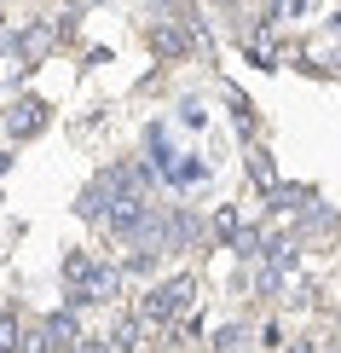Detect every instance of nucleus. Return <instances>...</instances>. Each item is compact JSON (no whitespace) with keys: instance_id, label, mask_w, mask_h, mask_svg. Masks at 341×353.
<instances>
[{"instance_id":"obj_5","label":"nucleus","mask_w":341,"mask_h":353,"mask_svg":"<svg viewBox=\"0 0 341 353\" xmlns=\"http://www.w3.org/2000/svg\"><path fill=\"white\" fill-rule=\"evenodd\" d=\"M41 336H47V342H52V353H58V347H76V342H81V325H76V307H64V313H52L47 325H41Z\"/></svg>"},{"instance_id":"obj_7","label":"nucleus","mask_w":341,"mask_h":353,"mask_svg":"<svg viewBox=\"0 0 341 353\" xmlns=\"http://www.w3.org/2000/svg\"><path fill=\"white\" fill-rule=\"evenodd\" d=\"M52 41H58V29H52V23H29L23 35H18V52H23V58H41Z\"/></svg>"},{"instance_id":"obj_11","label":"nucleus","mask_w":341,"mask_h":353,"mask_svg":"<svg viewBox=\"0 0 341 353\" xmlns=\"http://www.w3.org/2000/svg\"><path fill=\"white\" fill-rule=\"evenodd\" d=\"M243 336H249L243 325H226V330L214 336V347H220V353H237V347H243Z\"/></svg>"},{"instance_id":"obj_8","label":"nucleus","mask_w":341,"mask_h":353,"mask_svg":"<svg viewBox=\"0 0 341 353\" xmlns=\"http://www.w3.org/2000/svg\"><path fill=\"white\" fill-rule=\"evenodd\" d=\"M139 342H145V325H139V319H122V325L110 330V347H116V353H133Z\"/></svg>"},{"instance_id":"obj_9","label":"nucleus","mask_w":341,"mask_h":353,"mask_svg":"<svg viewBox=\"0 0 341 353\" xmlns=\"http://www.w3.org/2000/svg\"><path fill=\"white\" fill-rule=\"evenodd\" d=\"M23 342H18V313H12V307H6V313H0V353H18Z\"/></svg>"},{"instance_id":"obj_14","label":"nucleus","mask_w":341,"mask_h":353,"mask_svg":"<svg viewBox=\"0 0 341 353\" xmlns=\"http://www.w3.org/2000/svg\"><path fill=\"white\" fill-rule=\"evenodd\" d=\"M180 122H185V128H203L209 116H203V105H185V110H180Z\"/></svg>"},{"instance_id":"obj_13","label":"nucleus","mask_w":341,"mask_h":353,"mask_svg":"<svg viewBox=\"0 0 341 353\" xmlns=\"http://www.w3.org/2000/svg\"><path fill=\"white\" fill-rule=\"evenodd\" d=\"M214 232H220V238H231V232H237V209H231V203L214 214Z\"/></svg>"},{"instance_id":"obj_15","label":"nucleus","mask_w":341,"mask_h":353,"mask_svg":"<svg viewBox=\"0 0 341 353\" xmlns=\"http://www.w3.org/2000/svg\"><path fill=\"white\" fill-rule=\"evenodd\" d=\"M6 163H12V157H6V151H0V174H6Z\"/></svg>"},{"instance_id":"obj_1","label":"nucleus","mask_w":341,"mask_h":353,"mask_svg":"<svg viewBox=\"0 0 341 353\" xmlns=\"http://www.w3.org/2000/svg\"><path fill=\"white\" fill-rule=\"evenodd\" d=\"M191 301H197V284H191V278H168V284H156L151 296H145V319H151V325H174Z\"/></svg>"},{"instance_id":"obj_6","label":"nucleus","mask_w":341,"mask_h":353,"mask_svg":"<svg viewBox=\"0 0 341 353\" xmlns=\"http://www.w3.org/2000/svg\"><path fill=\"white\" fill-rule=\"evenodd\" d=\"M191 23H197V18H191ZM191 23H156V29H151V47H156L162 58H180V52L191 47Z\"/></svg>"},{"instance_id":"obj_3","label":"nucleus","mask_w":341,"mask_h":353,"mask_svg":"<svg viewBox=\"0 0 341 353\" xmlns=\"http://www.w3.org/2000/svg\"><path fill=\"white\" fill-rule=\"evenodd\" d=\"M41 122H47V105H41V99H18V105L6 110V134H12V139L41 134Z\"/></svg>"},{"instance_id":"obj_2","label":"nucleus","mask_w":341,"mask_h":353,"mask_svg":"<svg viewBox=\"0 0 341 353\" xmlns=\"http://www.w3.org/2000/svg\"><path fill=\"white\" fill-rule=\"evenodd\" d=\"M122 296V267H87L81 284H70V307H87V301H116Z\"/></svg>"},{"instance_id":"obj_4","label":"nucleus","mask_w":341,"mask_h":353,"mask_svg":"<svg viewBox=\"0 0 341 353\" xmlns=\"http://www.w3.org/2000/svg\"><path fill=\"white\" fill-rule=\"evenodd\" d=\"M110 203H116V191H110V180H105V174H99V180H93V185L81 191V203H76V214H81V220H99V226H105V214H110Z\"/></svg>"},{"instance_id":"obj_12","label":"nucleus","mask_w":341,"mask_h":353,"mask_svg":"<svg viewBox=\"0 0 341 353\" xmlns=\"http://www.w3.org/2000/svg\"><path fill=\"white\" fill-rule=\"evenodd\" d=\"M231 238H237V255H260V232H255V226H249V232H231Z\"/></svg>"},{"instance_id":"obj_10","label":"nucleus","mask_w":341,"mask_h":353,"mask_svg":"<svg viewBox=\"0 0 341 353\" xmlns=\"http://www.w3.org/2000/svg\"><path fill=\"white\" fill-rule=\"evenodd\" d=\"M249 174H255V180H260L266 191H272V185H278V168H272V163H266V151H255V157H249Z\"/></svg>"}]
</instances>
